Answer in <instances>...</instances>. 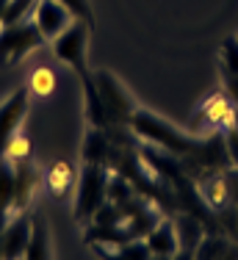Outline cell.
<instances>
[{
  "instance_id": "12",
  "label": "cell",
  "mask_w": 238,
  "mask_h": 260,
  "mask_svg": "<svg viewBox=\"0 0 238 260\" xmlns=\"http://www.w3.org/2000/svg\"><path fill=\"white\" fill-rule=\"evenodd\" d=\"M164 221V216H161V210L158 208H144V210H139L136 216H130L128 221H125V230H128V235H130V241H136V238H147L150 233L155 230V227Z\"/></svg>"
},
{
  "instance_id": "11",
  "label": "cell",
  "mask_w": 238,
  "mask_h": 260,
  "mask_svg": "<svg viewBox=\"0 0 238 260\" xmlns=\"http://www.w3.org/2000/svg\"><path fill=\"white\" fill-rule=\"evenodd\" d=\"M22 260H53V252H50V230H47V221L42 213H36L31 219V241H28V249H25Z\"/></svg>"
},
{
  "instance_id": "13",
  "label": "cell",
  "mask_w": 238,
  "mask_h": 260,
  "mask_svg": "<svg viewBox=\"0 0 238 260\" xmlns=\"http://www.w3.org/2000/svg\"><path fill=\"white\" fill-rule=\"evenodd\" d=\"M174 230H177V241H180V249H189L194 252L199 246V241L205 238L202 235V224L194 213H183L174 219Z\"/></svg>"
},
{
  "instance_id": "2",
  "label": "cell",
  "mask_w": 238,
  "mask_h": 260,
  "mask_svg": "<svg viewBox=\"0 0 238 260\" xmlns=\"http://www.w3.org/2000/svg\"><path fill=\"white\" fill-rule=\"evenodd\" d=\"M108 180L111 169L95 160H86L78 177V200H75V219L92 221V216L100 210V205L108 202Z\"/></svg>"
},
{
  "instance_id": "3",
  "label": "cell",
  "mask_w": 238,
  "mask_h": 260,
  "mask_svg": "<svg viewBox=\"0 0 238 260\" xmlns=\"http://www.w3.org/2000/svg\"><path fill=\"white\" fill-rule=\"evenodd\" d=\"M42 45H45V36L34 20L17 22V25H0V70L20 64L25 55L39 50Z\"/></svg>"
},
{
  "instance_id": "16",
  "label": "cell",
  "mask_w": 238,
  "mask_h": 260,
  "mask_svg": "<svg viewBox=\"0 0 238 260\" xmlns=\"http://www.w3.org/2000/svg\"><path fill=\"white\" fill-rule=\"evenodd\" d=\"M36 6H39V0H9V6H6V17H3V25H17V22L34 20Z\"/></svg>"
},
{
  "instance_id": "14",
  "label": "cell",
  "mask_w": 238,
  "mask_h": 260,
  "mask_svg": "<svg viewBox=\"0 0 238 260\" xmlns=\"http://www.w3.org/2000/svg\"><path fill=\"white\" fill-rule=\"evenodd\" d=\"M75 185V172L70 164H53L47 172V188L55 200H64L70 194V188Z\"/></svg>"
},
{
  "instance_id": "23",
  "label": "cell",
  "mask_w": 238,
  "mask_h": 260,
  "mask_svg": "<svg viewBox=\"0 0 238 260\" xmlns=\"http://www.w3.org/2000/svg\"><path fill=\"white\" fill-rule=\"evenodd\" d=\"M92 249H95V255L100 260H128L119 252V246H105V244H92Z\"/></svg>"
},
{
  "instance_id": "6",
  "label": "cell",
  "mask_w": 238,
  "mask_h": 260,
  "mask_svg": "<svg viewBox=\"0 0 238 260\" xmlns=\"http://www.w3.org/2000/svg\"><path fill=\"white\" fill-rule=\"evenodd\" d=\"M28 103H31V91L28 89H17L0 103V160H6V150H9L11 139L17 136L25 114H28Z\"/></svg>"
},
{
  "instance_id": "25",
  "label": "cell",
  "mask_w": 238,
  "mask_h": 260,
  "mask_svg": "<svg viewBox=\"0 0 238 260\" xmlns=\"http://www.w3.org/2000/svg\"><path fill=\"white\" fill-rule=\"evenodd\" d=\"M224 86H227L230 100L238 103V75H224Z\"/></svg>"
},
{
  "instance_id": "10",
  "label": "cell",
  "mask_w": 238,
  "mask_h": 260,
  "mask_svg": "<svg viewBox=\"0 0 238 260\" xmlns=\"http://www.w3.org/2000/svg\"><path fill=\"white\" fill-rule=\"evenodd\" d=\"M147 246L153 255H164V257H174L180 252V241H177V230H174V221L164 219L153 233L147 235Z\"/></svg>"
},
{
  "instance_id": "18",
  "label": "cell",
  "mask_w": 238,
  "mask_h": 260,
  "mask_svg": "<svg viewBox=\"0 0 238 260\" xmlns=\"http://www.w3.org/2000/svg\"><path fill=\"white\" fill-rule=\"evenodd\" d=\"M92 224H97V227H119V224H125V216H122V210H119L116 202H105V205H100V210L92 216Z\"/></svg>"
},
{
  "instance_id": "7",
  "label": "cell",
  "mask_w": 238,
  "mask_h": 260,
  "mask_svg": "<svg viewBox=\"0 0 238 260\" xmlns=\"http://www.w3.org/2000/svg\"><path fill=\"white\" fill-rule=\"evenodd\" d=\"M34 22H36V28L42 30L45 39H55V36H61L72 25L75 17L58 3V0H39V6H36V11H34Z\"/></svg>"
},
{
  "instance_id": "30",
  "label": "cell",
  "mask_w": 238,
  "mask_h": 260,
  "mask_svg": "<svg viewBox=\"0 0 238 260\" xmlns=\"http://www.w3.org/2000/svg\"><path fill=\"white\" fill-rule=\"evenodd\" d=\"M150 260H172V257H164V255H153Z\"/></svg>"
},
{
  "instance_id": "20",
  "label": "cell",
  "mask_w": 238,
  "mask_h": 260,
  "mask_svg": "<svg viewBox=\"0 0 238 260\" xmlns=\"http://www.w3.org/2000/svg\"><path fill=\"white\" fill-rule=\"evenodd\" d=\"M61 6H64L67 11L75 17V20H80V22H86V25H95V11H92V3L89 0H58Z\"/></svg>"
},
{
  "instance_id": "4",
  "label": "cell",
  "mask_w": 238,
  "mask_h": 260,
  "mask_svg": "<svg viewBox=\"0 0 238 260\" xmlns=\"http://www.w3.org/2000/svg\"><path fill=\"white\" fill-rule=\"evenodd\" d=\"M86 45H89V25L80 20H75L61 36L53 39V53L58 61H64L67 67H72L78 72V78L83 80V89L95 83V75L86 67Z\"/></svg>"
},
{
  "instance_id": "29",
  "label": "cell",
  "mask_w": 238,
  "mask_h": 260,
  "mask_svg": "<svg viewBox=\"0 0 238 260\" xmlns=\"http://www.w3.org/2000/svg\"><path fill=\"white\" fill-rule=\"evenodd\" d=\"M6 6H9V0H0V25H3V17H6Z\"/></svg>"
},
{
  "instance_id": "26",
  "label": "cell",
  "mask_w": 238,
  "mask_h": 260,
  "mask_svg": "<svg viewBox=\"0 0 238 260\" xmlns=\"http://www.w3.org/2000/svg\"><path fill=\"white\" fill-rule=\"evenodd\" d=\"M172 260H194V252H189V249H180L177 255H174Z\"/></svg>"
},
{
  "instance_id": "24",
  "label": "cell",
  "mask_w": 238,
  "mask_h": 260,
  "mask_svg": "<svg viewBox=\"0 0 238 260\" xmlns=\"http://www.w3.org/2000/svg\"><path fill=\"white\" fill-rule=\"evenodd\" d=\"M224 144H227V155L230 160L238 166V125L227 130V136H224Z\"/></svg>"
},
{
  "instance_id": "9",
  "label": "cell",
  "mask_w": 238,
  "mask_h": 260,
  "mask_svg": "<svg viewBox=\"0 0 238 260\" xmlns=\"http://www.w3.org/2000/svg\"><path fill=\"white\" fill-rule=\"evenodd\" d=\"M36 185H39V169L34 166V160H20L14 164V213H22L28 208L31 197H34Z\"/></svg>"
},
{
  "instance_id": "8",
  "label": "cell",
  "mask_w": 238,
  "mask_h": 260,
  "mask_svg": "<svg viewBox=\"0 0 238 260\" xmlns=\"http://www.w3.org/2000/svg\"><path fill=\"white\" fill-rule=\"evenodd\" d=\"M31 241V219L25 213H17L9 219V224L0 233V244H3V260H22L25 249Z\"/></svg>"
},
{
  "instance_id": "19",
  "label": "cell",
  "mask_w": 238,
  "mask_h": 260,
  "mask_svg": "<svg viewBox=\"0 0 238 260\" xmlns=\"http://www.w3.org/2000/svg\"><path fill=\"white\" fill-rule=\"evenodd\" d=\"M53 89H55V72L47 70V67H39V70L31 75V89L28 91H34V94H39V97H47V94H53Z\"/></svg>"
},
{
  "instance_id": "17",
  "label": "cell",
  "mask_w": 238,
  "mask_h": 260,
  "mask_svg": "<svg viewBox=\"0 0 238 260\" xmlns=\"http://www.w3.org/2000/svg\"><path fill=\"white\" fill-rule=\"evenodd\" d=\"M14 205V164L0 160V208L11 213Z\"/></svg>"
},
{
  "instance_id": "21",
  "label": "cell",
  "mask_w": 238,
  "mask_h": 260,
  "mask_svg": "<svg viewBox=\"0 0 238 260\" xmlns=\"http://www.w3.org/2000/svg\"><path fill=\"white\" fill-rule=\"evenodd\" d=\"M136 191H133V185H130L128 177H122V175H114L108 180V202H122V200H128V197H133Z\"/></svg>"
},
{
  "instance_id": "27",
  "label": "cell",
  "mask_w": 238,
  "mask_h": 260,
  "mask_svg": "<svg viewBox=\"0 0 238 260\" xmlns=\"http://www.w3.org/2000/svg\"><path fill=\"white\" fill-rule=\"evenodd\" d=\"M9 224V210H3L0 208V233H3V227Z\"/></svg>"
},
{
  "instance_id": "5",
  "label": "cell",
  "mask_w": 238,
  "mask_h": 260,
  "mask_svg": "<svg viewBox=\"0 0 238 260\" xmlns=\"http://www.w3.org/2000/svg\"><path fill=\"white\" fill-rule=\"evenodd\" d=\"M95 89H97L100 100H103V108L108 111L111 119H114L116 125L130 127V119H133V114H136V103H133V97L128 94V89L105 70L95 72Z\"/></svg>"
},
{
  "instance_id": "15",
  "label": "cell",
  "mask_w": 238,
  "mask_h": 260,
  "mask_svg": "<svg viewBox=\"0 0 238 260\" xmlns=\"http://www.w3.org/2000/svg\"><path fill=\"white\" fill-rule=\"evenodd\" d=\"M230 252V241L222 235H205L194 249V260H222Z\"/></svg>"
},
{
  "instance_id": "22",
  "label": "cell",
  "mask_w": 238,
  "mask_h": 260,
  "mask_svg": "<svg viewBox=\"0 0 238 260\" xmlns=\"http://www.w3.org/2000/svg\"><path fill=\"white\" fill-rule=\"evenodd\" d=\"M222 67L224 75H238V39H227L222 45Z\"/></svg>"
},
{
  "instance_id": "1",
  "label": "cell",
  "mask_w": 238,
  "mask_h": 260,
  "mask_svg": "<svg viewBox=\"0 0 238 260\" xmlns=\"http://www.w3.org/2000/svg\"><path fill=\"white\" fill-rule=\"evenodd\" d=\"M130 130H133L139 139L150 141V144L161 147L164 152H169V155H177V158L189 155V152L194 150V144H197L191 136H186L183 130L172 127L166 119L150 114V111H139V108H136L133 119H130Z\"/></svg>"
},
{
  "instance_id": "28",
  "label": "cell",
  "mask_w": 238,
  "mask_h": 260,
  "mask_svg": "<svg viewBox=\"0 0 238 260\" xmlns=\"http://www.w3.org/2000/svg\"><path fill=\"white\" fill-rule=\"evenodd\" d=\"M222 260H238V249H235V246H230V252H227Z\"/></svg>"
}]
</instances>
